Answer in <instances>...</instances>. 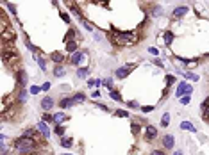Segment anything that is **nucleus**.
<instances>
[{
	"label": "nucleus",
	"mask_w": 209,
	"mask_h": 155,
	"mask_svg": "<svg viewBox=\"0 0 209 155\" xmlns=\"http://www.w3.org/2000/svg\"><path fill=\"white\" fill-rule=\"evenodd\" d=\"M15 148L18 150L20 153H32V152L38 148V143L34 141L32 137L22 135V137H16L15 139Z\"/></svg>",
	"instance_id": "1"
},
{
	"label": "nucleus",
	"mask_w": 209,
	"mask_h": 155,
	"mask_svg": "<svg viewBox=\"0 0 209 155\" xmlns=\"http://www.w3.org/2000/svg\"><path fill=\"white\" fill-rule=\"evenodd\" d=\"M111 39L118 46H125V45H130V43H136V36L132 32H115V34H111Z\"/></svg>",
	"instance_id": "2"
},
{
	"label": "nucleus",
	"mask_w": 209,
	"mask_h": 155,
	"mask_svg": "<svg viewBox=\"0 0 209 155\" xmlns=\"http://www.w3.org/2000/svg\"><path fill=\"white\" fill-rule=\"evenodd\" d=\"M134 68H136V64H129V66L125 64V66H122V68H118V70L115 71V77H116V78H125V77H129V73L134 70Z\"/></svg>",
	"instance_id": "3"
},
{
	"label": "nucleus",
	"mask_w": 209,
	"mask_h": 155,
	"mask_svg": "<svg viewBox=\"0 0 209 155\" xmlns=\"http://www.w3.org/2000/svg\"><path fill=\"white\" fill-rule=\"evenodd\" d=\"M54 104H56V102H54L52 96H45V98L41 100V104H39V105H41V109H43L45 113H48L52 107H54Z\"/></svg>",
	"instance_id": "4"
},
{
	"label": "nucleus",
	"mask_w": 209,
	"mask_h": 155,
	"mask_svg": "<svg viewBox=\"0 0 209 155\" xmlns=\"http://www.w3.org/2000/svg\"><path fill=\"white\" fill-rule=\"evenodd\" d=\"M188 11H189V7L188 6H179V7H175V9L172 11V16L173 18H182Z\"/></svg>",
	"instance_id": "5"
},
{
	"label": "nucleus",
	"mask_w": 209,
	"mask_h": 155,
	"mask_svg": "<svg viewBox=\"0 0 209 155\" xmlns=\"http://www.w3.org/2000/svg\"><path fill=\"white\" fill-rule=\"evenodd\" d=\"M157 137V128L154 127V125H147V134H145V139L147 141H152V139H156Z\"/></svg>",
	"instance_id": "6"
},
{
	"label": "nucleus",
	"mask_w": 209,
	"mask_h": 155,
	"mask_svg": "<svg viewBox=\"0 0 209 155\" xmlns=\"http://www.w3.org/2000/svg\"><path fill=\"white\" fill-rule=\"evenodd\" d=\"M36 128H38V132L43 135V137H47V139L50 137V130H48V127H47V123H45V121H39Z\"/></svg>",
	"instance_id": "7"
},
{
	"label": "nucleus",
	"mask_w": 209,
	"mask_h": 155,
	"mask_svg": "<svg viewBox=\"0 0 209 155\" xmlns=\"http://www.w3.org/2000/svg\"><path fill=\"white\" fill-rule=\"evenodd\" d=\"M200 111H202V114H204V120L209 121V96L200 104Z\"/></svg>",
	"instance_id": "8"
},
{
	"label": "nucleus",
	"mask_w": 209,
	"mask_h": 155,
	"mask_svg": "<svg viewBox=\"0 0 209 155\" xmlns=\"http://www.w3.org/2000/svg\"><path fill=\"white\" fill-rule=\"evenodd\" d=\"M82 59H84V54H82V52H75V54L70 57V64H72V66H79Z\"/></svg>",
	"instance_id": "9"
},
{
	"label": "nucleus",
	"mask_w": 209,
	"mask_h": 155,
	"mask_svg": "<svg viewBox=\"0 0 209 155\" xmlns=\"http://www.w3.org/2000/svg\"><path fill=\"white\" fill-rule=\"evenodd\" d=\"M66 120H70V118H68L65 113H56L54 114V123H56V125H61V123H65Z\"/></svg>",
	"instance_id": "10"
},
{
	"label": "nucleus",
	"mask_w": 209,
	"mask_h": 155,
	"mask_svg": "<svg viewBox=\"0 0 209 155\" xmlns=\"http://www.w3.org/2000/svg\"><path fill=\"white\" fill-rule=\"evenodd\" d=\"M173 144H175V139H173V135L166 134L165 137H163V146H165V148H173Z\"/></svg>",
	"instance_id": "11"
},
{
	"label": "nucleus",
	"mask_w": 209,
	"mask_h": 155,
	"mask_svg": "<svg viewBox=\"0 0 209 155\" xmlns=\"http://www.w3.org/2000/svg\"><path fill=\"white\" fill-rule=\"evenodd\" d=\"M84 100H86V95H84V93H75L72 96V104L73 105H79V104H82Z\"/></svg>",
	"instance_id": "12"
},
{
	"label": "nucleus",
	"mask_w": 209,
	"mask_h": 155,
	"mask_svg": "<svg viewBox=\"0 0 209 155\" xmlns=\"http://www.w3.org/2000/svg\"><path fill=\"white\" fill-rule=\"evenodd\" d=\"M54 75H56V77H65L66 68L63 66V64H56V66H54Z\"/></svg>",
	"instance_id": "13"
},
{
	"label": "nucleus",
	"mask_w": 209,
	"mask_h": 155,
	"mask_svg": "<svg viewBox=\"0 0 209 155\" xmlns=\"http://www.w3.org/2000/svg\"><path fill=\"white\" fill-rule=\"evenodd\" d=\"M50 59L54 61L56 64H63V61H65V57H63V54L61 52H52L50 54Z\"/></svg>",
	"instance_id": "14"
},
{
	"label": "nucleus",
	"mask_w": 209,
	"mask_h": 155,
	"mask_svg": "<svg viewBox=\"0 0 209 155\" xmlns=\"http://www.w3.org/2000/svg\"><path fill=\"white\" fill-rule=\"evenodd\" d=\"M59 107H61V109H68V107H73V104H72V96H65V98H61V102H59Z\"/></svg>",
	"instance_id": "15"
},
{
	"label": "nucleus",
	"mask_w": 209,
	"mask_h": 155,
	"mask_svg": "<svg viewBox=\"0 0 209 155\" xmlns=\"http://www.w3.org/2000/svg\"><path fill=\"white\" fill-rule=\"evenodd\" d=\"M66 52H68V54H75V52H79V50H77V43L75 41H66Z\"/></svg>",
	"instance_id": "16"
},
{
	"label": "nucleus",
	"mask_w": 209,
	"mask_h": 155,
	"mask_svg": "<svg viewBox=\"0 0 209 155\" xmlns=\"http://www.w3.org/2000/svg\"><path fill=\"white\" fill-rule=\"evenodd\" d=\"M27 98H29V93H27V89H25V87H22V89H20V93H18V102H20V104H23Z\"/></svg>",
	"instance_id": "17"
},
{
	"label": "nucleus",
	"mask_w": 209,
	"mask_h": 155,
	"mask_svg": "<svg viewBox=\"0 0 209 155\" xmlns=\"http://www.w3.org/2000/svg\"><path fill=\"white\" fill-rule=\"evenodd\" d=\"M186 87H188V84H186V82H180V84L177 86V91H175V95H177V96H180V98H182V95H184V93H186Z\"/></svg>",
	"instance_id": "18"
},
{
	"label": "nucleus",
	"mask_w": 209,
	"mask_h": 155,
	"mask_svg": "<svg viewBox=\"0 0 209 155\" xmlns=\"http://www.w3.org/2000/svg\"><path fill=\"white\" fill-rule=\"evenodd\" d=\"M16 82H18L20 86H25V84H27V73H25V71H20V73H18V78H16Z\"/></svg>",
	"instance_id": "19"
},
{
	"label": "nucleus",
	"mask_w": 209,
	"mask_h": 155,
	"mask_svg": "<svg viewBox=\"0 0 209 155\" xmlns=\"http://www.w3.org/2000/svg\"><path fill=\"white\" fill-rule=\"evenodd\" d=\"M180 128H182V130H189V132H193V134L197 132V128H195L189 121H182V123H180Z\"/></svg>",
	"instance_id": "20"
},
{
	"label": "nucleus",
	"mask_w": 209,
	"mask_h": 155,
	"mask_svg": "<svg viewBox=\"0 0 209 155\" xmlns=\"http://www.w3.org/2000/svg\"><path fill=\"white\" fill-rule=\"evenodd\" d=\"M109 96H111V98L115 100V102H122V100H123V98H122V95H120V93L116 91L115 87H113V89L109 91Z\"/></svg>",
	"instance_id": "21"
},
{
	"label": "nucleus",
	"mask_w": 209,
	"mask_h": 155,
	"mask_svg": "<svg viewBox=\"0 0 209 155\" xmlns=\"http://www.w3.org/2000/svg\"><path fill=\"white\" fill-rule=\"evenodd\" d=\"M72 144H73L72 137H61V146H65V148H72Z\"/></svg>",
	"instance_id": "22"
},
{
	"label": "nucleus",
	"mask_w": 209,
	"mask_h": 155,
	"mask_svg": "<svg viewBox=\"0 0 209 155\" xmlns=\"http://www.w3.org/2000/svg\"><path fill=\"white\" fill-rule=\"evenodd\" d=\"M88 73H89L88 68H79V70H77V77H79V78H86Z\"/></svg>",
	"instance_id": "23"
},
{
	"label": "nucleus",
	"mask_w": 209,
	"mask_h": 155,
	"mask_svg": "<svg viewBox=\"0 0 209 155\" xmlns=\"http://www.w3.org/2000/svg\"><path fill=\"white\" fill-rule=\"evenodd\" d=\"M168 123H170V113H165L161 120V127H168Z\"/></svg>",
	"instance_id": "24"
},
{
	"label": "nucleus",
	"mask_w": 209,
	"mask_h": 155,
	"mask_svg": "<svg viewBox=\"0 0 209 155\" xmlns=\"http://www.w3.org/2000/svg\"><path fill=\"white\" fill-rule=\"evenodd\" d=\"M173 38H175V36H173V32H172V30H168V32L165 34V43H166V45H170V43L173 41Z\"/></svg>",
	"instance_id": "25"
},
{
	"label": "nucleus",
	"mask_w": 209,
	"mask_h": 155,
	"mask_svg": "<svg viewBox=\"0 0 209 155\" xmlns=\"http://www.w3.org/2000/svg\"><path fill=\"white\" fill-rule=\"evenodd\" d=\"M56 134H57L59 137H63V135H65V127H63V125H56Z\"/></svg>",
	"instance_id": "26"
},
{
	"label": "nucleus",
	"mask_w": 209,
	"mask_h": 155,
	"mask_svg": "<svg viewBox=\"0 0 209 155\" xmlns=\"http://www.w3.org/2000/svg\"><path fill=\"white\" fill-rule=\"evenodd\" d=\"M36 59H38V64H39V68H41V70H47V64H45V59H43V57H38L36 55Z\"/></svg>",
	"instance_id": "27"
},
{
	"label": "nucleus",
	"mask_w": 209,
	"mask_h": 155,
	"mask_svg": "<svg viewBox=\"0 0 209 155\" xmlns=\"http://www.w3.org/2000/svg\"><path fill=\"white\" fill-rule=\"evenodd\" d=\"M115 116H120V118H129V113H127V111H115Z\"/></svg>",
	"instance_id": "28"
},
{
	"label": "nucleus",
	"mask_w": 209,
	"mask_h": 155,
	"mask_svg": "<svg viewBox=\"0 0 209 155\" xmlns=\"http://www.w3.org/2000/svg\"><path fill=\"white\" fill-rule=\"evenodd\" d=\"M41 120H43L45 123H50V121H54V116H50V114H48V113H45V114H43V118H41Z\"/></svg>",
	"instance_id": "29"
},
{
	"label": "nucleus",
	"mask_w": 209,
	"mask_h": 155,
	"mask_svg": "<svg viewBox=\"0 0 209 155\" xmlns=\"http://www.w3.org/2000/svg\"><path fill=\"white\" fill-rule=\"evenodd\" d=\"M75 34H77V30H75V29H70V30H68V41H73Z\"/></svg>",
	"instance_id": "30"
},
{
	"label": "nucleus",
	"mask_w": 209,
	"mask_h": 155,
	"mask_svg": "<svg viewBox=\"0 0 209 155\" xmlns=\"http://www.w3.org/2000/svg\"><path fill=\"white\" fill-rule=\"evenodd\" d=\"M184 78H191V80H198V75H195V73H184Z\"/></svg>",
	"instance_id": "31"
},
{
	"label": "nucleus",
	"mask_w": 209,
	"mask_h": 155,
	"mask_svg": "<svg viewBox=\"0 0 209 155\" xmlns=\"http://www.w3.org/2000/svg\"><path fill=\"white\" fill-rule=\"evenodd\" d=\"M39 91H41V87H38V86H32L30 87V95H38Z\"/></svg>",
	"instance_id": "32"
},
{
	"label": "nucleus",
	"mask_w": 209,
	"mask_h": 155,
	"mask_svg": "<svg viewBox=\"0 0 209 155\" xmlns=\"http://www.w3.org/2000/svg\"><path fill=\"white\" fill-rule=\"evenodd\" d=\"M127 107H129V109H138V102H127Z\"/></svg>",
	"instance_id": "33"
},
{
	"label": "nucleus",
	"mask_w": 209,
	"mask_h": 155,
	"mask_svg": "<svg viewBox=\"0 0 209 155\" xmlns=\"http://www.w3.org/2000/svg\"><path fill=\"white\" fill-rule=\"evenodd\" d=\"M104 84L107 86L109 91H111V89H113V78H107V80H104Z\"/></svg>",
	"instance_id": "34"
},
{
	"label": "nucleus",
	"mask_w": 209,
	"mask_h": 155,
	"mask_svg": "<svg viewBox=\"0 0 209 155\" xmlns=\"http://www.w3.org/2000/svg\"><path fill=\"white\" fill-rule=\"evenodd\" d=\"M80 23H82V25H84V27H86L88 30H93V27H91V25H89V23H88V21L84 20V18H82V20H80Z\"/></svg>",
	"instance_id": "35"
},
{
	"label": "nucleus",
	"mask_w": 209,
	"mask_h": 155,
	"mask_svg": "<svg viewBox=\"0 0 209 155\" xmlns=\"http://www.w3.org/2000/svg\"><path fill=\"white\" fill-rule=\"evenodd\" d=\"M61 18H63V21H66V23H70V20H72V18H70L66 13H61Z\"/></svg>",
	"instance_id": "36"
},
{
	"label": "nucleus",
	"mask_w": 209,
	"mask_h": 155,
	"mask_svg": "<svg viewBox=\"0 0 209 155\" xmlns=\"http://www.w3.org/2000/svg\"><path fill=\"white\" fill-rule=\"evenodd\" d=\"M6 6H7V9H9V11H11L13 14H16V7H15V4H6Z\"/></svg>",
	"instance_id": "37"
},
{
	"label": "nucleus",
	"mask_w": 209,
	"mask_h": 155,
	"mask_svg": "<svg viewBox=\"0 0 209 155\" xmlns=\"http://www.w3.org/2000/svg\"><path fill=\"white\" fill-rule=\"evenodd\" d=\"M150 155H166V153L163 152V150H152Z\"/></svg>",
	"instance_id": "38"
},
{
	"label": "nucleus",
	"mask_w": 209,
	"mask_h": 155,
	"mask_svg": "<svg viewBox=\"0 0 209 155\" xmlns=\"http://www.w3.org/2000/svg\"><path fill=\"white\" fill-rule=\"evenodd\" d=\"M166 82H168V84H173V82H175V77H173V75H166Z\"/></svg>",
	"instance_id": "39"
},
{
	"label": "nucleus",
	"mask_w": 209,
	"mask_h": 155,
	"mask_svg": "<svg viewBox=\"0 0 209 155\" xmlns=\"http://www.w3.org/2000/svg\"><path fill=\"white\" fill-rule=\"evenodd\" d=\"M141 111H143V113H150V111H154V105H147V107H141Z\"/></svg>",
	"instance_id": "40"
},
{
	"label": "nucleus",
	"mask_w": 209,
	"mask_h": 155,
	"mask_svg": "<svg viewBox=\"0 0 209 155\" xmlns=\"http://www.w3.org/2000/svg\"><path fill=\"white\" fill-rule=\"evenodd\" d=\"M50 89V82H45L43 86H41V91H48Z\"/></svg>",
	"instance_id": "41"
},
{
	"label": "nucleus",
	"mask_w": 209,
	"mask_h": 155,
	"mask_svg": "<svg viewBox=\"0 0 209 155\" xmlns=\"http://www.w3.org/2000/svg\"><path fill=\"white\" fill-rule=\"evenodd\" d=\"M180 104H182V105L189 104V96H182V98H180Z\"/></svg>",
	"instance_id": "42"
},
{
	"label": "nucleus",
	"mask_w": 209,
	"mask_h": 155,
	"mask_svg": "<svg viewBox=\"0 0 209 155\" xmlns=\"http://www.w3.org/2000/svg\"><path fill=\"white\" fill-rule=\"evenodd\" d=\"M148 52H150V54H154V55H157V54H159V50L156 48V46H150V48H148Z\"/></svg>",
	"instance_id": "43"
},
{
	"label": "nucleus",
	"mask_w": 209,
	"mask_h": 155,
	"mask_svg": "<svg viewBox=\"0 0 209 155\" xmlns=\"http://www.w3.org/2000/svg\"><path fill=\"white\" fill-rule=\"evenodd\" d=\"M132 132H134V134H138V132H139V127H138L136 123H134V125H132Z\"/></svg>",
	"instance_id": "44"
},
{
	"label": "nucleus",
	"mask_w": 209,
	"mask_h": 155,
	"mask_svg": "<svg viewBox=\"0 0 209 155\" xmlns=\"http://www.w3.org/2000/svg\"><path fill=\"white\" fill-rule=\"evenodd\" d=\"M154 63H156V64H157V66H159V68H163V63H161V61H159V59H156V61H154Z\"/></svg>",
	"instance_id": "45"
},
{
	"label": "nucleus",
	"mask_w": 209,
	"mask_h": 155,
	"mask_svg": "<svg viewBox=\"0 0 209 155\" xmlns=\"http://www.w3.org/2000/svg\"><path fill=\"white\" fill-rule=\"evenodd\" d=\"M100 96V91H93V98H98Z\"/></svg>",
	"instance_id": "46"
},
{
	"label": "nucleus",
	"mask_w": 209,
	"mask_h": 155,
	"mask_svg": "<svg viewBox=\"0 0 209 155\" xmlns=\"http://www.w3.org/2000/svg\"><path fill=\"white\" fill-rule=\"evenodd\" d=\"M98 107H100L102 111H109V109H107V107H106V105H104V104H98Z\"/></svg>",
	"instance_id": "47"
},
{
	"label": "nucleus",
	"mask_w": 209,
	"mask_h": 155,
	"mask_svg": "<svg viewBox=\"0 0 209 155\" xmlns=\"http://www.w3.org/2000/svg\"><path fill=\"white\" fill-rule=\"evenodd\" d=\"M175 155H182V152H175Z\"/></svg>",
	"instance_id": "48"
}]
</instances>
